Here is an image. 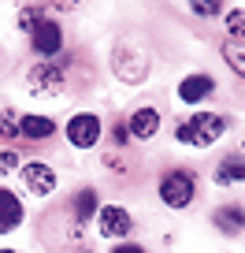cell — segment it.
Listing matches in <instances>:
<instances>
[{
  "instance_id": "cell-1",
  "label": "cell",
  "mask_w": 245,
  "mask_h": 253,
  "mask_svg": "<svg viewBox=\"0 0 245 253\" xmlns=\"http://www.w3.org/2000/svg\"><path fill=\"white\" fill-rule=\"evenodd\" d=\"M223 130H227V119L219 112H197V116L182 119L175 126V142L193 145V149H208V145H215L223 138Z\"/></svg>"
},
{
  "instance_id": "cell-2",
  "label": "cell",
  "mask_w": 245,
  "mask_h": 253,
  "mask_svg": "<svg viewBox=\"0 0 245 253\" xmlns=\"http://www.w3.org/2000/svg\"><path fill=\"white\" fill-rule=\"evenodd\" d=\"M111 71H115L119 82H127V86H141L145 79H149V56L141 52V48L134 45H115V52H111Z\"/></svg>"
},
{
  "instance_id": "cell-3",
  "label": "cell",
  "mask_w": 245,
  "mask_h": 253,
  "mask_svg": "<svg viewBox=\"0 0 245 253\" xmlns=\"http://www.w3.org/2000/svg\"><path fill=\"white\" fill-rule=\"evenodd\" d=\"M67 86V75L56 60H41L26 71V93L30 97H60Z\"/></svg>"
},
{
  "instance_id": "cell-4",
  "label": "cell",
  "mask_w": 245,
  "mask_h": 253,
  "mask_svg": "<svg viewBox=\"0 0 245 253\" xmlns=\"http://www.w3.org/2000/svg\"><path fill=\"white\" fill-rule=\"evenodd\" d=\"M193 198H197V182H193L190 168H175L160 179V201L167 209H186L193 205Z\"/></svg>"
},
{
  "instance_id": "cell-5",
  "label": "cell",
  "mask_w": 245,
  "mask_h": 253,
  "mask_svg": "<svg viewBox=\"0 0 245 253\" xmlns=\"http://www.w3.org/2000/svg\"><path fill=\"white\" fill-rule=\"evenodd\" d=\"M19 182H23L26 194H34V198H48L56 190V182H60V175H56V168L45 164V160H30V164L19 168Z\"/></svg>"
},
{
  "instance_id": "cell-6",
  "label": "cell",
  "mask_w": 245,
  "mask_h": 253,
  "mask_svg": "<svg viewBox=\"0 0 245 253\" xmlns=\"http://www.w3.org/2000/svg\"><path fill=\"white\" fill-rule=\"evenodd\" d=\"M97 231H101V238L123 242V238L134 231V216H130L123 205H101L97 209Z\"/></svg>"
},
{
  "instance_id": "cell-7",
  "label": "cell",
  "mask_w": 245,
  "mask_h": 253,
  "mask_svg": "<svg viewBox=\"0 0 245 253\" xmlns=\"http://www.w3.org/2000/svg\"><path fill=\"white\" fill-rule=\"evenodd\" d=\"M67 142L74 145V149H93L97 138H101V116H93V112H74L71 119H67Z\"/></svg>"
},
{
  "instance_id": "cell-8",
  "label": "cell",
  "mask_w": 245,
  "mask_h": 253,
  "mask_svg": "<svg viewBox=\"0 0 245 253\" xmlns=\"http://www.w3.org/2000/svg\"><path fill=\"white\" fill-rule=\"evenodd\" d=\"M26 220V205L23 198H19L15 190L0 186V235H11V231H19Z\"/></svg>"
},
{
  "instance_id": "cell-9",
  "label": "cell",
  "mask_w": 245,
  "mask_h": 253,
  "mask_svg": "<svg viewBox=\"0 0 245 253\" xmlns=\"http://www.w3.org/2000/svg\"><path fill=\"white\" fill-rule=\"evenodd\" d=\"M30 45H34V52H37V56L52 60V56L64 48V30H60V23H56V19H45V23L30 34Z\"/></svg>"
},
{
  "instance_id": "cell-10",
  "label": "cell",
  "mask_w": 245,
  "mask_h": 253,
  "mask_svg": "<svg viewBox=\"0 0 245 253\" xmlns=\"http://www.w3.org/2000/svg\"><path fill=\"white\" fill-rule=\"evenodd\" d=\"M156 130H160V112L152 108V104L134 108V116H130V123H127V134L134 138V142H152Z\"/></svg>"
},
{
  "instance_id": "cell-11",
  "label": "cell",
  "mask_w": 245,
  "mask_h": 253,
  "mask_svg": "<svg viewBox=\"0 0 245 253\" xmlns=\"http://www.w3.org/2000/svg\"><path fill=\"white\" fill-rule=\"evenodd\" d=\"M212 93H215L212 75H186V79L178 82V101H186V104H197V101H205V97H212Z\"/></svg>"
},
{
  "instance_id": "cell-12",
  "label": "cell",
  "mask_w": 245,
  "mask_h": 253,
  "mask_svg": "<svg viewBox=\"0 0 245 253\" xmlns=\"http://www.w3.org/2000/svg\"><path fill=\"white\" fill-rule=\"evenodd\" d=\"M19 134L30 138V142H48V138L56 134V119L52 116H34V112H26V116H19Z\"/></svg>"
},
{
  "instance_id": "cell-13",
  "label": "cell",
  "mask_w": 245,
  "mask_h": 253,
  "mask_svg": "<svg viewBox=\"0 0 245 253\" xmlns=\"http://www.w3.org/2000/svg\"><path fill=\"white\" fill-rule=\"evenodd\" d=\"M212 220L223 235H238V231H245V209L242 205H223V209H215Z\"/></svg>"
},
{
  "instance_id": "cell-14",
  "label": "cell",
  "mask_w": 245,
  "mask_h": 253,
  "mask_svg": "<svg viewBox=\"0 0 245 253\" xmlns=\"http://www.w3.org/2000/svg\"><path fill=\"white\" fill-rule=\"evenodd\" d=\"M71 212H74V223H78V227L97 216V190H93V186H86V190H78V194H74Z\"/></svg>"
},
{
  "instance_id": "cell-15",
  "label": "cell",
  "mask_w": 245,
  "mask_h": 253,
  "mask_svg": "<svg viewBox=\"0 0 245 253\" xmlns=\"http://www.w3.org/2000/svg\"><path fill=\"white\" fill-rule=\"evenodd\" d=\"M215 182H219V186H230V182H245V160H238V157L219 160V168H215Z\"/></svg>"
},
{
  "instance_id": "cell-16",
  "label": "cell",
  "mask_w": 245,
  "mask_h": 253,
  "mask_svg": "<svg viewBox=\"0 0 245 253\" xmlns=\"http://www.w3.org/2000/svg\"><path fill=\"white\" fill-rule=\"evenodd\" d=\"M45 19H48V8H45V4H23V8H19V30H30V34H34Z\"/></svg>"
},
{
  "instance_id": "cell-17",
  "label": "cell",
  "mask_w": 245,
  "mask_h": 253,
  "mask_svg": "<svg viewBox=\"0 0 245 253\" xmlns=\"http://www.w3.org/2000/svg\"><path fill=\"white\" fill-rule=\"evenodd\" d=\"M223 60H227V67L238 75V79H245V45L227 41V45H223Z\"/></svg>"
},
{
  "instance_id": "cell-18",
  "label": "cell",
  "mask_w": 245,
  "mask_h": 253,
  "mask_svg": "<svg viewBox=\"0 0 245 253\" xmlns=\"http://www.w3.org/2000/svg\"><path fill=\"white\" fill-rule=\"evenodd\" d=\"M227 34L230 41L245 45V8H227Z\"/></svg>"
},
{
  "instance_id": "cell-19",
  "label": "cell",
  "mask_w": 245,
  "mask_h": 253,
  "mask_svg": "<svg viewBox=\"0 0 245 253\" xmlns=\"http://www.w3.org/2000/svg\"><path fill=\"white\" fill-rule=\"evenodd\" d=\"M0 138H4V142H15V138H23V134H19V112L0 108Z\"/></svg>"
},
{
  "instance_id": "cell-20",
  "label": "cell",
  "mask_w": 245,
  "mask_h": 253,
  "mask_svg": "<svg viewBox=\"0 0 245 253\" xmlns=\"http://www.w3.org/2000/svg\"><path fill=\"white\" fill-rule=\"evenodd\" d=\"M19 168H23V164H19V153L15 149L0 153V175H11V171H19Z\"/></svg>"
},
{
  "instance_id": "cell-21",
  "label": "cell",
  "mask_w": 245,
  "mask_h": 253,
  "mask_svg": "<svg viewBox=\"0 0 245 253\" xmlns=\"http://www.w3.org/2000/svg\"><path fill=\"white\" fill-rule=\"evenodd\" d=\"M193 15L212 19V15H227V8H223V4H193Z\"/></svg>"
},
{
  "instance_id": "cell-22",
  "label": "cell",
  "mask_w": 245,
  "mask_h": 253,
  "mask_svg": "<svg viewBox=\"0 0 245 253\" xmlns=\"http://www.w3.org/2000/svg\"><path fill=\"white\" fill-rule=\"evenodd\" d=\"M111 253H145V246H138V242H115V246H111Z\"/></svg>"
},
{
  "instance_id": "cell-23",
  "label": "cell",
  "mask_w": 245,
  "mask_h": 253,
  "mask_svg": "<svg viewBox=\"0 0 245 253\" xmlns=\"http://www.w3.org/2000/svg\"><path fill=\"white\" fill-rule=\"evenodd\" d=\"M127 126H123V123H115V126H111V142H115V145H127Z\"/></svg>"
},
{
  "instance_id": "cell-24",
  "label": "cell",
  "mask_w": 245,
  "mask_h": 253,
  "mask_svg": "<svg viewBox=\"0 0 245 253\" xmlns=\"http://www.w3.org/2000/svg\"><path fill=\"white\" fill-rule=\"evenodd\" d=\"M0 253H15V250H0Z\"/></svg>"
},
{
  "instance_id": "cell-25",
  "label": "cell",
  "mask_w": 245,
  "mask_h": 253,
  "mask_svg": "<svg viewBox=\"0 0 245 253\" xmlns=\"http://www.w3.org/2000/svg\"><path fill=\"white\" fill-rule=\"evenodd\" d=\"M86 253H89V250H86Z\"/></svg>"
}]
</instances>
